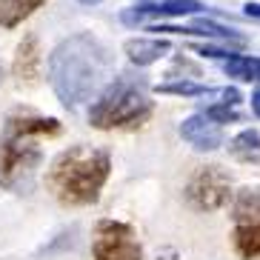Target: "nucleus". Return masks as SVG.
<instances>
[{"instance_id": "1", "label": "nucleus", "mask_w": 260, "mask_h": 260, "mask_svg": "<svg viewBox=\"0 0 260 260\" xmlns=\"http://www.w3.org/2000/svg\"><path fill=\"white\" fill-rule=\"evenodd\" d=\"M109 69H112V57H109L106 46L89 31L72 35L49 54L52 89L72 109L98 92L100 83L106 80Z\"/></svg>"}, {"instance_id": "2", "label": "nucleus", "mask_w": 260, "mask_h": 260, "mask_svg": "<svg viewBox=\"0 0 260 260\" xmlns=\"http://www.w3.org/2000/svg\"><path fill=\"white\" fill-rule=\"evenodd\" d=\"M109 152L92 146H72L54 157L46 183L66 206H89L100 198V189L109 180Z\"/></svg>"}, {"instance_id": "3", "label": "nucleus", "mask_w": 260, "mask_h": 260, "mask_svg": "<svg viewBox=\"0 0 260 260\" xmlns=\"http://www.w3.org/2000/svg\"><path fill=\"white\" fill-rule=\"evenodd\" d=\"M60 123L54 117H9L6 132L0 138V186L3 189H23L29 186L35 169L43 160L38 138L57 135Z\"/></svg>"}, {"instance_id": "4", "label": "nucleus", "mask_w": 260, "mask_h": 260, "mask_svg": "<svg viewBox=\"0 0 260 260\" xmlns=\"http://www.w3.org/2000/svg\"><path fill=\"white\" fill-rule=\"evenodd\" d=\"M149 115H152V100L146 94V80L120 75L89 109V123L98 129H117V126H138Z\"/></svg>"}, {"instance_id": "5", "label": "nucleus", "mask_w": 260, "mask_h": 260, "mask_svg": "<svg viewBox=\"0 0 260 260\" xmlns=\"http://www.w3.org/2000/svg\"><path fill=\"white\" fill-rule=\"evenodd\" d=\"M94 260H140V243L132 226L117 220H100L92 240Z\"/></svg>"}, {"instance_id": "6", "label": "nucleus", "mask_w": 260, "mask_h": 260, "mask_svg": "<svg viewBox=\"0 0 260 260\" xmlns=\"http://www.w3.org/2000/svg\"><path fill=\"white\" fill-rule=\"evenodd\" d=\"M186 194H189V200L198 209L214 212V209H220L229 200V177L223 175L217 166H206L191 177Z\"/></svg>"}, {"instance_id": "7", "label": "nucleus", "mask_w": 260, "mask_h": 260, "mask_svg": "<svg viewBox=\"0 0 260 260\" xmlns=\"http://www.w3.org/2000/svg\"><path fill=\"white\" fill-rule=\"evenodd\" d=\"M200 9H206L200 0H140L135 6L123 9L120 12V20L126 26H138L143 23L146 17H183V15H198Z\"/></svg>"}, {"instance_id": "8", "label": "nucleus", "mask_w": 260, "mask_h": 260, "mask_svg": "<svg viewBox=\"0 0 260 260\" xmlns=\"http://www.w3.org/2000/svg\"><path fill=\"white\" fill-rule=\"evenodd\" d=\"M180 138L186 143H191L194 149H200V152H212V149H217L223 143V132L212 117L191 115L180 123Z\"/></svg>"}, {"instance_id": "9", "label": "nucleus", "mask_w": 260, "mask_h": 260, "mask_svg": "<svg viewBox=\"0 0 260 260\" xmlns=\"http://www.w3.org/2000/svg\"><path fill=\"white\" fill-rule=\"evenodd\" d=\"M40 63H43V57H40L38 38H35V35H29V38L17 46L15 75L20 77V80H35V77H38V72H40Z\"/></svg>"}, {"instance_id": "10", "label": "nucleus", "mask_w": 260, "mask_h": 260, "mask_svg": "<svg viewBox=\"0 0 260 260\" xmlns=\"http://www.w3.org/2000/svg\"><path fill=\"white\" fill-rule=\"evenodd\" d=\"M126 54H129L132 63L138 66H149V63L160 60L163 54L169 52V40H157V38H138V40H129L126 43Z\"/></svg>"}, {"instance_id": "11", "label": "nucleus", "mask_w": 260, "mask_h": 260, "mask_svg": "<svg viewBox=\"0 0 260 260\" xmlns=\"http://www.w3.org/2000/svg\"><path fill=\"white\" fill-rule=\"evenodd\" d=\"M237 226H260V189H243L235 200Z\"/></svg>"}, {"instance_id": "12", "label": "nucleus", "mask_w": 260, "mask_h": 260, "mask_svg": "<svg viewBox=\"0 0 260 260\" xmlns=\"http://www.w3.org/2000/svg\"><path fill=\"white\" fill-rule=\"evenodd\" d=\"M46 0H0V26L15 29L17 23H23L26 17L40 9Z\"/></svg>"}, {"instance_id": "13", "label": "nucleus", "mask_w": 260, "mask_h": 260, "mask_svg": "<svg viewBox=\"0 0 260 260\" xmlns=\"http://www.w3.org/2000/svg\"><path fill=\"white\" fill-rule=\"evenodd\" d=\"M232 154L240 157V160H246V163H260V135L254 129L240 132L232 140Z\"/></svg>"}, {"instance_id": "14", "label": "nucleus", "mask_w": 260, "mask_h": 260, "mask_svg": "<svg viewBox=\"0 0 260 260\" xmlns=\"http://www.w3.org/2000/svg\"><path fill=\"white\" fill-rule=\"evenodd\" d=\"M226 75L237 77V80H260V60L246 57V54H235L226 60Z\"/></svg>"}, {"instance_id": "15", "label": "nucleus", "mask_w": 260, "mask_h": 260, "mask_svg": "<svg viewBox=\"0 0 260 260\" xmlns=\"http://www.w3.org/2000/svg\"><path fill=\"white\" fill-rule=\"evenodd\" d=\"M235 246L240 257L252 260L260 254V226H237L235 232Z\"/></svg>"}, {"instance_id": "16", "label": "nucleus", "mask_w": 260, "mask_h": 260, "mask_svg": "<svg viewBox=\"0 0 260 260\" xmlns=\"http://www.w3.org/2000/svg\"><path fill=\"white\" fill-rule=\"evenodd\" d=\"M203 98L209 100V106H235V103H240V92L229 89V86H223V89H206Z\"/></svg>"}, {"instance_id": "17", "label": "nucleus", "mask_w": 260, "mask_h": 260, "mask_svg": "<svg viewBox=\"0 0 260 260\" xmlns=\"http://www.w3.org/2000/svg\"><path fill=\"white\" fill-rule=\"evenodd\" d=\"M157 92L160 94H183V98H191V94H203L206 89L200 83H160L157 86Z\"/></svg>"}, {"instance_id": "18", "label": "nucleus", "mask_w": 260, "mask_h": 260, "mask_svg": "<svg viewBox=\"0 0 260 260\" xmlns=\"http://www.w3.org/2000/svg\"><path fill=\"white\" fill-rule=\"evenodd\" d=\"M203 115H206V117H212V120L217 123V126H220V123L240 120V115H237V112H235L232 106H209L206 112H203Z\"/></svg>"}, {"instance_id": "19", "label": "nucleus", "mask_w": 260, "mask_h": 260, "mask_svg": "<svg viewBox=\"0 0 260 260\" xmlns=\"http://www.w3.org/2000/svg\"><path fill=\"white\" fill-rule=\"evenodd\" d=\"M198 54H203V57H223V60H229V57H235V49H220V46H191Z\"/></svg>"}, {"instance_id": "20", "label": "nucleus", "mask_w": 260, "mask_h": 260, "mask_svg": "<svg viewBox=\"0 0 260 260\" xmlns=\"http://www.w3.org/2000/svg\"><path fill=\"white\" fill-rule=\"evenodd\" d=\"M246 9V15H249V17H257V20H260V3H249V6H243Z\"/></svg>"}, {"instance_id": "21", "label": "nucleus", "mask_w": 260, "mask_h": 260, "mask_svg": "<svg viewBox=\"0 0 260 260\" xmlns=\"http://www.w3.org/2000/svg\"><path fill=\"white\" fill-rule=\"evenodd\" d=\"M252 109H254V115L260 117V89H257V92L252 94Z\"/></svg>"}, {"instance_id": "22", "label": "nucleus", "mask_w": 260, "mask_h": 260, "mask_svg": "<svg viewBox=\"0 0 260 260\" xmlns=\"http://www.w3.org/2000/svg\"><path fill=\"white\" fill-rule=\"evenodd\" d=\"M80 3H100V0H80Z\"/></svg>"}, {"instance_id": "23", "label": "nucleus", "mask_w": 260, "mask_h": 260, "mask_svg": "<svg viewBox=\"0 0 260 260\" xmlns=\"http://www.w3.org/2000/svg\"><path fill=\"white\" fill-rule=\"evenodd\" d=\"M0 80H3V66H0Z\"/></svg>"}]
</instances>
